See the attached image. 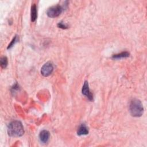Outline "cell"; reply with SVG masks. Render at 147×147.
I'll return each instance as SVG.
<instances>
[{"mask_svg":"<svg viewBox=\"0 0 147 147\" xmlns=\"http://www.w3.org/2000/svg\"><path fill=\"white\" fill-rule=\"evenodd\" d=\"M129 110L132 116L141 117L144 112V107L141 102L138 99H133L130 103Z\"/></svg>","mask_w":147,"mask_h":147,"instance_id":"obj_2","label":"cell"},{"mask_svg":"<svg viewBox=\"0 0 147 147\" xmlns=\"http://www.w3.org/2000/svg\"><path fill=\"white\" fill-rule=\"evenodd\" d=\"M63 8L60 5H55L49 7L47 11V14L49 17L55 18L58 17L62 12Z\"/></svg>","mask_w":147,"mask_h":147,"instance_id":"obj_3","label":"cell"},{"mask_svg":"<svg viewBox=\"0 0 147 147\" xmlns=\"http://www.w3.org/2000/svg\"><path fill=\"white\" fill-rule=\"evenodd\" d=\"M17 41H18L17 36H14V37L13 38V39L12 40V41H11V42L10 43V44H9V45H8V47H7V49H9V48H11Z\"/></svg>","mask_w":147,"mask_h":147,"instance_id":"obj_11","label":"cell"},{"mask_svg":"<svg viewBox=\"0 0 147 147\" xmlns=\"http://www.w3.org/2000/svg\"><path fill=\"white\" fill-rule=\"evenodd\" d=\"M57 26L61 29H67L68 28V26L66 25H65L64 24H63L62 22H59V24H57Z\"/></svg>","mask_w":147,"mask_h":147,"instance_id":"obj_12","label":"cell"},{"mask_svg":"<svg viewBox=\"0 0 147 147\" xmlns=\"http://www.w3.org/2000/svg\"><path fill=\"white\" fill-rule=\"evenodd\" d=\"M129 53L127 52H121L120 53H118V54H115L113 55L112 58L114 59H122V58H125V57H127L129 56Z\"/></svg>","mask_w":147,"mask_h":147,"instance_id":"obj_9","label":"cell"},{"mask_svg":"<svg viewBox=\"0 0 147 147\" xmlns=\"http://www.w3.org/2000/svg\"><path fill=\"white\" fill-rule=\"evenodd\" d=\"M37 7L36 4H33L31 6V14H30V18H31V21L34 22L37 17Z\"/></svg>","mask_w":147,"mask_h":147,"instance_id":"obj_8","label":"cell"},{"mask_svg":"<svg viewBox=\"0 0 147 147\" xmlns=\"http://www.w3.org/2000/svg\"><path fill=\"white\" fill-rule=\"evenodd\" d=\"M53 71V65L51 62H47L43 65L41 69V74L44 76H49Z\"/></svg>","mask_w":147,"mask_h":147,"instance_id":"obj_4","label":"cell"},{"mask_svg":"<svg viewBox=\"0 0 147 147\" xmlns=\"http://www.w3.org/2000/svg\"><path fill=\"white\" fill-rule=\"evenodd\" d=\"M82 92L84 95L87 96V98H88V99L90 100H92V98H93L92 94L90 92L89 86H88V83L87 81L84 82V84L82 87Z\"/></svg>","mask_w":147,"mask_h":147,"instance_id":"obj_5","label":"cell"},{"mask_svg":"<svg viewBox=\"0 0 147 147\" xmlns=\"http://www.w3.org/2000/svg\"><path fill=\"white\" fill-rule=\"evenodd\" d=\"M7 65V59L6 57L3 56L1 59V66L2 68H5Z\"/></svg>","mask_w":147,"mask_h":147,"instance_id":"obj_10","label":"cell"},{"mask_svg":"<svg viewBox=\"0 0 147 147\" xmlns=\"http://www.w3.org/2000/svg\"><path fill=\"white\" fill-rule=\"evenodd\" d=\"M88 133V130L86 125L84 123H82L80 125L78 128L77 134L78 136H82V135H86Z\"/></svg>","mask_w":147,"mask_h":147,"instance_id":"obj_7","label":"cell"},{"mask_svg":"<svg viewBox=\"0 0 147 147\" xmlns=\"http://www.w3.org/2000/svg\"><path fill=\"white\" fill-rule=\"evenodd\" d=\"M7 133L11 137H21L24 133L22 123L18 121L11 122L7 126Z\"/></svg>","mask_w":147,"mask_h":147,"instance_id":"obj_1","label":"cell"},{"mask_svg":"<svg viewBox=\"0 0 147 147\" xmlns=\"http://www.w3.org/2000/svg\"><path fill=\"white\" fill-rule=\"evenodd\" d=\"M49 132L48 130H42L39 134V138L41 142L42 143H47L49 138Z\"/></svg>","mask_w":147,"mask_h":147,"instance_id":"obj_6","label":"cell"}]
</instances>
